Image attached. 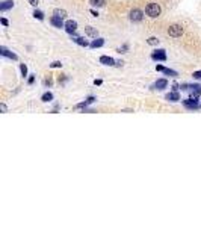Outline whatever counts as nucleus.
<instances>
[{
    "mask_svg": "<svg viewBox=\"0 0 201 227\" xmlns=\"http://www.w3.org/2000/svg\"><path fill=\"white\" fill-rule=\"evenodd\" d=\"M145 14L151 18H156L160 15V6L157 3H148L147 8H145Z\"/></svg>",
    "mask_w": 201,
    "mask_h": 227,
    "instance_id": "f257e3e1",
    "label": "nucleus"
},
{
    "mask_svg": "<svg viewBox=\"0 0 201 227\" xmlns=\"http://www.w3.org/2000/svg\"><path fill=\"white\" fill-rule=\"evenodd\" d=\"M198 97H194V98H186V100H183V105H185V108L186 109H189V111H195V109H198L200 108V105H198V100H197Z\"/></svg>",
    "mask_w": 201,
    "mask_h": 227,
    "instance_id": "f03ea898",
    "label": "nucleus"
},
{
    "mask_svg": "<svg viewBox=\"0 0 201 227\" xmlns=\"http://www.w3.org/2000/svg\"><path fill=\"white\" fill-rule=\"evenodd\" d=\"M168 34H169V37H172V38H178V37H182V34H183V27L178 26V24H172V26H169Z\"/></svg>",
    "mask_w": 201,
    "mask_h": 227,
    "instance_id": "7ed1b4c3",
    "label": "nucleus"
},
{
    "mask_svg": "<svg viewBox=\"0 0 201 227\" xmlns=\"http://www.w3.org/2000/svg\"><path fill=\"white\" fill-rule=\"evenodd\" d=\"M142 11H139V9H133L132 12H130V15H129V18L132 20V21H135V23H138V21H141L142 20Z\"/></svg>",
    "mask_w": 201,
    "mask_h": 227,
    "instance_id": "20e7f679",
    "label": "nucleus"
},
{
    "mask_svg": "<svg viewBox=\"0 0 201 227\" xmlns=\"http://www.w3.org/2000/svg\"><path fill=\"white\" fill-rule=\"evenodd\" d=\"M151 58H153L154 61H166V53H165L163 48H160V50H156V51L151 55Z\"/></svg>",
    "mask_w": 201,
    "mask_h": 227,
    "instance_id": "39448f33",
    "label": "nucleus"
},
{
    "mask_svg": "<svg viewBox=\"0 0 201 227\" xmlns=\"http://www.w3.org/2000/svg\"><path fill=\"white\" fill-rule=\"evenodd\" d=\"M65 30H67L68 34H74V32L77 30V23L73 21V20H68V21L65 23Z\"/></svg>",
    "mask_w": 201,
    "mask_h": 227,
    "instance_id": "423d86ee",
    "label": "nucleus"
},
{
    "mask_svg": "<svg viewBox=\"0 0 201 227\" xmlns=\"http://www.w3.org/2000/svg\"><path fill=\"white\" fill-rule=\"evenodd\" d=\"M50 23H51L55 27H64V26H65V24H64V21H62V17H58V15L51 17Z\"/></svg>",
    "mask_w": 201,
    "mask_h": 227,
    "instance_id": "0eeeda50",
    "label": "nucleus"
},
{
    "mask_svg": "<svg viewBox=\"0 0 201 227\" xmlns=\"http://www.w3.org/2000/svg\"><path fill=\"white\" fill-rule=\"evenodd\" d=\"M11 8H14V0H5V2H2V5H0V11H2V12H5V11H8V9H11Z\"/></svg>",
    "mask_w": 201,
    "mask_h": 227,
    "instance_id": "6e6552de",
    "label": "nucleus"
},
{
    "mask_svg": "<svg viewBox=\"0 0 201 227\" xmlns=\"http://www.w3.org/2000/svg\"><path fill=\"white\" fill-rule=\"evenodd\" d=\"M189 90H191V95L192 97H200V94H201L200 85H189Z\"/></svg>",
    "mask_w": 201,
    "mask_h": 227,
    "instance_id": "1a4fd4ad",
    "label": "nucleus"
},
{
    "mask_svg": "<svg viewBox=\"0 0 201 227\" xmlns=\"http://www.w3.org/2000/svg\"><path fill=\"white\" fill-rule=\"evenodd\" d=\"M100 62L104 64V65H115V61H114V58H111V56H101V58H100Z\"/></svg>",
    "mask_w": 201,
    "mask_h": 227,
    "instance_id": "9d476101",
    "label": "nucleus"
},
{
    "mask_svg": "<svg viewBox=\"0 0 201 227\" xmlns=\"http://www.w3.org/2000/svg\"><path fill=\"white\" fill-rule=\"evenodd\" d=\"M166 100H169V101H178V100H180V95H178L177 91H174V92L166 94Z\"/></svg>",
    "mask_w": 201,
    "mask_h": 227,
    "instance_id": "9b49d317",
    "label": "nucleus"
},
{
    "mask_svg": "<svg viewBox=\"0 0 201 227\" xmlns=\"http://www.w3.org/2000/svg\"><path fill=\"white\" fill-rule=\"evenodd\" d=\"M2 56H6V58H9V59H14V61H17V56L14 55V53H11V51H8L5 47H2Z\"/></svg>",
    "mask_w": 201,
    "mask_h": 227,
    "instance_id": "f8f14e48",
    "label": "nucleus"
},
{
    "mask_svg": "<svg viewBox=\"0 0 201 227\" xmlns=\"http://www.w3.org/2000/svg\"><path fill=\"white\" fill-rule=\"evenodd\" d=\"M103 44H104V40H103V38H97V40H94L89 45H91L92 48H97V47H101Z\"/></svg>",
    "mask_w": 201,
    "mask_h": 227,
    "instance_id": "ddd939ff",
    "label": "nucleus"
},
{
    "mask_svg": "<svg viewBox=\"0 0 201 227\" xmlns=\"http://www.w3.org/2000/svg\"><path fill=\"white\" fill-rule=\"evenodd\" d=\"M166 85H168V82H166L165 79H160V80H157V82L154 83V88H157V90H163V88H166Z\"/></svg>",
    "mask_w": 201,
    "mask_h": 227,
    "instance_id": "4468645a",
    "label": "nucleus"
},
{
    "mask_svg": "<svg viewBox=\"0 0 201 227\" xmlns=\"http://www.w3.org/2000/svg\"><path fill=\"white\" fill-rule=\"evenodd\" d=\"M85 32H86V35H89V37H97V29H94V27H91V26L85 27Z\"/></svg>",
    "mask_w": 201,
    "mask_h": 227,
    "instance_id": "2eb2a0df",
    "label": "nucleus"
},
{
    "mask_svg": "<svg viewBox=\"0 0 201 227\" xmlns=\"http://www.w3.org/2000/svg\"><path fill=\"white\" fill-rule=\"evenodd\" d=\"M73 41H74L76 44L82 45V47H86V45H89V44H88V43H86V41H85V40H83V38H80V37H76V38L73 40Z\"/></svg>",
    "mask_w": 201,
    "mask_h": 227,
    "instance_id": "dca6fc26",
    "label": "nucleus"
},
{
    "mask_svg": "<svg viewBox=\"0 0 201 227\" xmlns=\"http://www.w3.org/2000/svg\"><path fill=\"white\" fill-rule=\"evenodd\" d=\"M162 73H165V74H168V76H172V77H177V76H178V74H177V71L169 70V68H163V70H162Z\"/></svg>",
    "mask_w": 201,
    "mask_h": 227,
    "instance_id": "f3484780",
    "label": "nucleus"
},
{
    "mask_svg": "<svg viewBox=\"0 0 201 227\" xmlns=\"http://www.w3.org/2000/svg\"><path fill=\"white\" fill-rule=\"evenodd\" d=\"M92 101H94V97H89V98H88L86 101H83V103H79V105H77V108H79V109H80V108H86V105H89V103H92Z\"/></svg>",
    "mask_w": 201,
    "mask_h": 227,
    "instance_id": "a211bd4d",
    "label": "nucleus"
},
{
    "mask_svg": "<svg viewBox=\"0 0 201 227\" xmlns=\"http://www.w3.org/2000/svg\"><path fill=\"white\" fill-rule=\"evenodd\" d=\"M51 98H53V94H51V92H45V94L41 97V100H42V101H50Z\"/></svg>",
    "mask_w": 201,
    "mask_h": 227,
    "instance_id": "6ab92c4d",
    "label": "nucleus"
},
{
    "mask_svg": "<svg viewBox=\"0 0 201 227\" xmlns=\"http://www.w3.org/2000/svg\"><path fill=\"white\" fill-rule=\"evenodd\" d=\"M89 3L92 6H103L104 5V0H89Z\"/></svg>",
    "mask_w": 201,
    "mask_h": 227,
    "instance_id": "aec40b11",
    "label": "nucleus"
},
{
    "mask_svg": "<svg viewBox=\"0 0 201 227\" xmlns=\"http://www.w3.org/2000/svg\"><path fill=\"white\" fill-rule=\"evenodd\" d=\"M55 15H58V17H65V15H67V11H64V9H55Z\"/></svg>",
    "mask_w": 201,
    "mask_h": 227,
    "instance_id": "412c9836",
    "label": "nucleus"
},
{
    "mask_svg": "<svg viewBox=\"0 0 201 227\" xmlns=\"http://www.w3.org/2000/svg\"><path fill=\"white\" fill-rule=\"evenodd\" d=\"M20 70H21V74H23V77H26V76H27V67H26L24 64H21V65H20Z\"/></svg>",
    "mask_w": 201,
    "mask_h": 227,
    "instance_id": "4be33fe9",
    "label": "nucleus"
},
{
    "mask_svg": "<svg viewBox=\"0 0 201 227\" xmlns=\"http://www.w3.org/2000/svg\"><path fill=\"white\" fill-rule=\"evenodd\" d=\"M34 17L38 18V20H44V14H42L41 11H35V12H34Z\"/></svg>",
    "mask_w": 201,
    "mask_h": 227,
    "instance_id": "5701e85b",
    "label": "nucleus"
},
{
    "mask_svg": "<svg viewBox=\"0 0 201 227\" xmlns=\"http://www.w3.org/2000/svg\"><path fill=\"white\" fill-rule=\"evenodd\" d=\"M150 45H156L157 43H159V40L157 38H154V37H151V38H148V41H147Z\"/></svg>",
    "mask_w": 201,
    "mask_h": 227,
    "instance_id": "b1692460",
    "label": "nucleus"
},
{
    "mask_svg": "<svg viewBox=\"0 0 201 227\" xmlns=\"http://www.w3.org/2000/svg\"><path fill=\"white\" fill-rule=\"evenodd\" d=\"M59 67H62V64H61L59 61H56V62L51 64V68H59Z\"/></svg>",
    "mask_w": 201,
    "mask_h": 227,
    "instance_id": "393cba45",
    "label": "nucleus"
},
{
    "mask_svg": "<svg viewBox=\"0 0 201 227\" xmlns=\"http://www.w3.org/2000/svg\"><path fill=\"white\" fill-rule=\"evenodd\" d=\"M195 79H201V71H194V74H192Z\"/></svg>",
    "mask_w": 201,
    "mask_h": 227,
    "instance_id": "a878e982",
    "label": "nucleus"
},
{
    "mask_svg": "<svg viewBox=\"0 0 201 227\" xmlns=\"http://www.w3.org/2000/svg\"><path fill=\"white\" fill-rule=\"evenodd\" d=\"M180 88H182V91H188L189 90V85L188 83H183V85H180Z\"/></svg>",
    "mask_w": 201,
    "mask_h": 227,
    "instance_id": "bb28decb",
    "label": "nucleus"
},
{
    "mask_svg": "<svg viewBox=\"0 0 201 227\" xmlns=\"http://www.w3.org/2000/svg\"><path fill=\"white\" fill-rule=\"evenodd\" d=\"M29 3H30L32 6H37V5H38V0H29Z\"/></svg>",
    "mask_w": 201,
    "mask_h": 227,
    "instance_id": "cd10ccee",
    "label": "nucleus"
},
{
    "mask_svg": "<svg viewBox=\"0 0 201 227\" xmlns=\"http://www.w3.org/2000/svg\"><path fill=\"white\" fill-rule=\"evenodd\" d=\"M2 24H3V26H8L9 23H8V20H6V18H2Z\"/></svg>",
    "mask_w": 201,
    "mask_h": 227,
    "instance_id": "c85d7f7f",
    "label": "nucleus"
},
{
    "mask_svg": "<svg viewBox=\"0 0 201 227\" xmlns=\"http://www.w3.org/2000/svg\"><path fill=\"white\" fill-rule=\"evenodd\" d=\"M0 108H2V111H3V112H6V111H8V109H6V105H3V103L0 105Z\"/></svg>",
    "mask_w": 201,
    "mask_h": 227,
    "instance_id": "c756f323",
    "label": "nucleus"
},
{
    "mask_svg": "<svg viewBox=\"0 0 201 227\" xmlns=\"http://www.w3.org/2000/svg\"><path fill=\"white\" fill-rule=\"evenodd\" d=\"M91 14H92L94 17H97V15H98V12H97V11H94V9H91Z\"/></svg>",
    "mask_w": 201,
    "mask_h": 227,
    "instance_id": "7c9ffc66",
    "label": "nucleus"
},
{
    "mask_svg": "<svg viewBox=\"0 0 201 227\" xmlns=\"http://www.w3.org/2000/svg\"><path fill=\"white\" fill-rule=\"evenodd\" d=\"M200 108H201V105H200Z\"/></svg>",
    "mask_w": 201,
    "mask_h": 227,
    "instance_id": "2f4dec72",
    "label": "nucleus"
}]
</instances>
